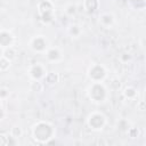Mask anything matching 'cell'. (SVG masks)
<instances>
[{"label": "cell", "instance_id": "cell-15", "mask_svg": "<svg viewBox=\"0 0 146 146\" xmlns=\"http://www.w3.org/2000/svg\"><path fill=\"white\" fill-rule=\"evenodd\" d=\"M31 89L35 92H41L43 90V83L40 82V80H32L31 82Z\"/></svg>", "mask_w": 146, "mask_h": 146}, {"label": "cell", "instance_id": "cell-6", "mask_svg": "<svg viewBox=\"0 0 146 146\" xmlns=\"http://www.w3.org/2000/svg\"><path fill=\"white\" fill-rule=\"evenodd\" d=\"M30 47L35 52H43L48 49V40L43 35H36L31 39Z\"/></svg>", "mask_w": 146, "mask_h": 146}, {"label": "cell", "instance_id": "cell-7", "mask_svg": "<svg viewBox=\"0 0 146 146\" xmlns=\"http://www.w3.org/2000/svg\"><path fill=\"white\" fill-rule=\"evenodd\" d=\"M46 73H47L46 67L40 63L33 64L29 68V75H30V78L32 80H41V79L44 78Z\"/></svg>", "mask_w": 146, "mask_h": 146}, {"label": "cell", "instance_id": "cell-10", "mask_svg": "<svg viewBox=\"0 0 146 146\" xmlns=\"http://www.w3.org/2000/svg\"><path fill=\"white\" fill-rule=\"evenodd\" d=\"M114 15L111 14V13H103L100 16H99V23L106 27V29H110L113 26L114 24Z\"/></svg>", "mask_w": 146, "mask_h": 146}, {"label": "cell", "instance_id": "cell-17", "mask_svg": "<svg viewBox=\"0 0 146 146\" xmlns=\"http://www.w3.org/2000/svg\"><path fill=\"white\" fill-rule=\"evenodd\" d=\"M10 60H8L6 57H3L2 55L0 56V71H7L10 66Z\"/></svg>", "mask_w": 146, "mask_h": 146}, {"label": "cell", "instance_id": "cell-11", "mask_svg": "<svg viewBox=\"0 0 146 146\" xmlns=\"http://www.w3.org/2000/svg\"><path fill=\"white\" fill-rule=\"evenodd\" d=\"M98 6H99L98 0H84V2H83V8L89 14L94 13L98 8Z\"/></svg>", "mask_w": 146, "mask_h": 146}, {"label": "cell", "instance_id": "cell-24", "mask_svg": "<svg viewBox=\"0 0 146 146\" xmlns=\"http://www.w3.org/2000/svg\"><path fill=\"white\" fill-rule=\"evenodd\" d=\"M3 116H5V111H3V108H2V106L0 104V120H2Z\"/></svg>", "mask_w": 146, "mask_h": 146}, {"label": "cell", "instance_id": "cell-5", "mask_svg": "<svg viewBox=\"0 0 146 146\" xmlns=\"http://www.w3.org/2000/svg\"><path fill=\"white\" fill-rule=\"evenodd\" d=\"M106 75V68L102 64H94L88 70V78L91 80V82H103Z\"/></svg>", "mask_w": 146, "mask_h": 146}, {"label": "cell", "instance_id": "cell-4", "mask_svg": "<svg viewBox=\"0 0 146 146\" xmlns=\"http://www.w3.org/2000/svg\"><path fill=\"white\" fill-rule=\"evenodd\" d=\"M106 124V116L100 112H92L87 117V125L94 131H100Z\"/></svg>", "mask_w": 146, "mask_h": 146}, {"label": "cell", "instance_id": "cell-12", "mask_svg": "<svg viewBox=\"0 0 146 146\" xmlns=\"http://www.w3.org/2000/svg\"><path fill=\"white\" fill-rule=\"evenodd\" d=\"M2 56L6 57L8 60L13 62V60L16 58V49L14 48V46L3 48V50H2Z\"/></svg>", "mask_w": 146, "mask_h": 146}, {"label": "cell", "instance_id": "cell-16", "mask_svg": "<svg viewBox=\"0 0 146 146\" xmlns=\"http://www.w3.org/2000/svg\"><path fill=\"white\" fill-rule=\"evenodd\" d=\"M22 135H23L22 128H21V127H18V125H14V127L10 129V136H11V137H14V138L18 139V138H21V137H22Z\"/></svg>", "mask_w": 146, "mask_h": 146}, {"label": "cell", "instance_id": "cell-13", "mask_svg": "<svg viewBox=\"0 0 146 146\" xmlns=\"http://www.w3.org/2000/svg\"><path fill=\"white\" fill-rule=\"evenodd\" d=\"M43 80L48 83V84H55L58 82L59 80V75L56 73V72H49V73H46Z\"/></svg>", "mask_w": 146, "mask_h": 146}, {"label": "cell", "instance_id": "cell-19", "mask_svg": "<svg viewBox=\"0 0 146 146\" xmlns=\"http://www.w3.org/2000/svg\"><path fill=\"white\" fill-rule=\"evenodd\" d=\"M132 3L135 6V8H137L138 10L145 8V5H146V1L145 0H132Z\"/></svg>", "mask_w": 146, "mask_h": 146}, {"label": "cell", "instance_id": "cell-14", "mask_svg": "<svg viewBox=\"0 0 146 146\" xmlns=\"http://www.w3.org/2000/svg\"><path fill=\"white\" fill-rule=\"evenodd\" d=\"M123 96L127 99H133L137 96V91H136V89L133 87H127L123 90Z\"/></svg>", "mask_w": 146, "mask_h": 146}, {"label": "cell", "instance_id": "cell-22", "mask_svg": "<svg viewBox=\"0 0 146 146\" xmlns=\"http://www.w3.org/2000/svg\"><path fill=\"white\" fill-rule=\"evenodd\" d=\"M9 95V90L7 88H0V99L7 98Z\"/></svg>", "mask_w": 146, "mask_h": 146}, {"label": "cell", "instance_id": "cell-9", "mask_svg": "<svg viewBox=\"0 0 146 146\" xmlns=\"http://www.w3.org/2000/svg\"><path fill=\"white\" fill-rule=\"evenodd\" d=\"M46 57L50 62H58L62 58V52L57 47H51L46 50Z\"/></svg>", "mask_w": 146, "mask_h": 146}, {"label": "cell", "instance_id": "cell-3", "mask_svg": "<svg viewBox=\"0 0 146 146\" xmlns=\"http://www.w3.org/2000/svg\"><path fill=\"white\" fill-rule=\"evenodd\" d=\"M38 13H39L40 19L44 24L52 22V19H54V6L49 0H42L38 3Z\"/></svg>", "mask_w": 146, "mask_h": 146}, {"label": "cell", "instance_id": "cell-18", "mask_svg": "<svg viewBox=\"0 0 146 146\" xmlns=\"http://www.w3.org/2000/svg\"><path fill=\"white\" fill-rule=\"evenodd\" d=\"M68 33H70V35L76 38V36L80 35L81 30H80V27H79L78 25H72V26H70V29H68Z\"/></svg>", "mask_w": 146, "mask_h": 146}, {"label": "cell", "instance_id": "cell-1", "mask_svg": "<svg viewBox=\"0 0 146 146\" xmlns=\"http://www.w3.org/2000/svg\"><path fill=\"white\" fill-rule=\"evenodd\" d=\"M32 136H33V139L38 144H46L47 145V143L49 140L55 138L54 137L55 136V128L49 122L39 121L33 125Z\"/></svg>", "mask_w": 146, "mask_h": 146}, {"label": "cell", "instance_id": "cell-23", "mask_svg": "<svg viewBox=\"0 0 146 146\" xmlns=\"http://www.w3.org/2000/svg\"><path fill=\"white\" fill-rule=\"evenodd\" d=\"M8 145V136L0 133V146H6Z\"/></svg>", "mask_w": 146, "mask_h": 146}, {"label": "cell", "instance_id": "cell-25", "mask_svg": "<svg viewBox=\"0 0 146 146\" xmlns=\"http://www.w3.org/2000/svg\"><path fill=\"white\" fill-rule=\"evenodd\" d=\"M139 108H140V111H144V110H145V107H144V100L140 102V104H139Z\"/></svg>", "mask_w": 146, "mask_h": 146}, {"label": "cell", "instance_id": "cell-20", "mask_svg": "<svg viewBox=\"0 0 146 146\" xmlns=\"http://www.w3.org/2000/svg\"><path fill=\"white\" fill-rule=\"evenodd\" d=\"M127 132H128V135H129L131 138H136V137L139 136V130H138L137 128H129V129L127 130Z\"/></svg>", "mask_w": 146, "mask_h": 146}, {"label": "cell", "instance_id": "cell-21", "mask_svg": "<svg viewBox=\"0 0 146 146\" xmlns=\"http://www.w3.org/2000/svg\"><path fill=\"white\" fill-rule=\"evenodd\" d=\"M65 11H66L67 15H73V14H75V11H76V7H75L74 5H68V6L66 7Z\"/></svg>", "mask_w": 146, "mask_h": 146}, {"label": "cell", "instance_id": "cell-2", "mask_svg": "<svg viewBox=\"0 0 146 146\" xmlns=\"http://www.w3.org/2000/svg\"><path fill=\"white\" fill-rule=\"evenodd\" d=\"M88 96L95 103H102L107 98V89L102 82H92L88 88Z\"/></svg>", "mask_w": 146, "mask_h": 146}, {"label": "cell", "instance_id": "cell-8", "mask_svg": "<svg viewBox=\"0 0 146 146\" xmlns=\"http://www.w3.org/2000/svg\"><path fill=\"white\" fill-rule=\"evenodd\" d=\"M14 36L9 31L0 30V48H7L14 44Z\"/></svg>", "mask_w": 146, "mask_h": 146}]
</instances>
